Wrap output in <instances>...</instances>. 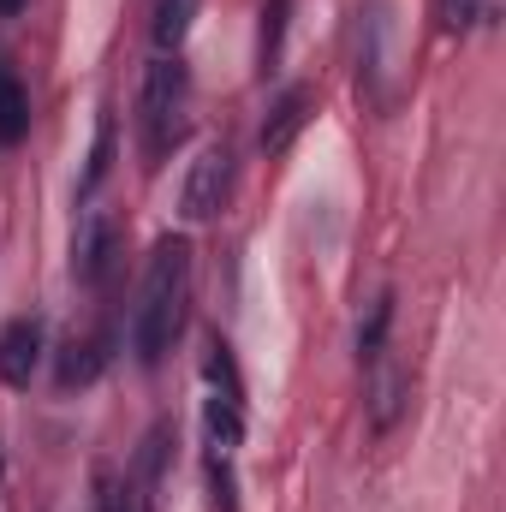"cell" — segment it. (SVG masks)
<instances>
[{
	"instance_id": "1",
	"label": "cell",
	"mask_w": 506,
	"mask_h": 512,
	"mask_svg": "<svg viewBox=\"0 0 506 512\" xmlns=\"http://www.w3.org/2000/svg\"><path fill=\"white\" fill-rule=\"evenodd\" d=\"M185 286H191V245L185 239H161L149 268H143V292L131 310V346L137 364H161L173 334H179V310H185Z\"/></svg>"
},
{
	"instance_id": "2",
	"label": "cell",
	"mask_w": 506,
	"mask_h": 512,
	"mask_svg": "<svg viewBox=\"0 0 506 512\" xmlns=\"http://www.w3.org/2000/svg\"><path fill=\"white\" fill-rule=\"evenodd\" d=\"M137 114H143L149 155H161L167 137H179V114H185V66H179V60H155V66H149Z\"/></svg>"
},
{
	"instance_id": "3",
	"label": "cell",
	"mask_w": 506,
	"mask_h": 512,
	"mask_svg": "<svg viewBox=\"0 0 506 512\" xmlns=\"http://www.w3.org/2000/svg\"><path fill=\"white\" fill-rule=\"evenodd\" d=\"M227 179H233V155H227L221 143L197 149V161H191V173H185V191H179L185 221H215L221 203H227Z\"/></svg>"
},
{
	"instance_id": "4",
	"label": "cell",
	"mask_w": 506,
	"mask_h": 512,
	"mask_svg": "<svg viewBox=\"0 0 506 512\" xmlns=\"http://www.w3.org/2000/svg\"><path fill=\"white\" fill-rule=\"evenodd\" d=\"M36 352H42V328H36V322H12V328L0 334V382L24 387L30 370H36Z\"/></svg>"
},
{
	"instance_id": "5",
	"label": "cell",
	"mask_w": 506,
	"mask_h": 512,
	"mask_svg": "<svg viewBox=\"0 0 506 512\" xmlns=\"http://www.w3.org/2000/svg\"><path fill=\"white\" fill-rule=\"evenodd\" d=\"M310 120V90H286L280 102H274V114H268V126H262V149L268 155H280V149H292V137L304 131Z\"/></svg>"
},
{
	"instance_id": "6",
	"label": "cell",
	"mask_w": 506,
	"mask_h": 512,
	"mask_svg": "<svg viewBox=\"0 0 506 512\" xmlns=\"http://www.w3.org/2000/svg\"><path fill=\"white\" fill-rule=\"evenodd\" d=\"M108 256H114V233H108V221H102V215H84L78 245H72V268H78V280H102V274H108Z\"/></svg>"
},
{
	"instance_id": "7",
	"label": "cell",
	"mask_w": 506,
	"mask_h": 512,
	"mask_svg": "<svg viewBox=\"0 0 506 512\" xmlns=\"http://www.w3.org/2000/svg\"><path fill=\"white\" fill-rule=\"evenodd\" d=\"M191 18H197V0H155V24H149L155 48H161V54H167V48H179V42H185V30H191Z\"/></svg>"
},
{
	"instance_id": "8",
	"label": "cell",
	"mask_w": 506,
	"mask_h": 512,
	"mask_svg": "<svg viewBox=\"0 0 506 512\" xmlns=\"http://www.w3.org/2000/svg\"><path fill=\"white\" fill-rule=\"evenodd\" d=\"M30 131V96L12 72H0V143H18Z\"/></svg>"
},
{
	"instance_id": "9",
	"label": "cell",
	"mask_w": 506,
	"mask_h": 512,
	"mask_svg": "<svg viewBox=\"0 0 506 512\" xmlns=\"http://www.w3.org/2000/svg\"><path fill=\"white\" fill-rule=\"evenodd\" d=\"M239 435H245V423H239V405L215 393V399H209V441L227 453V447H239Z\"/></svg>"
},
{
	"instance_id": "10",
	"label": "cell",
	"mask_w": 506,
	"mask_h": 512,
	"mask_svg": "<svg viewBox=\"0 0 506 512\" xmlns=\"http://www.w3.org/2000/svg\"><path fill=\"white\" fill-rule=\"evenodd\" d=\"M102 364H108V352H102V340H90V346H72V358L60 364V382H66V387L90 382V376H96Z\"/></svg>"
},
{
	"instance_id": "11",
	"label": "cell",
	"mask_w": 506,
	"mask_h": 512,
	"mask_svg": "<svg viewBox=\"0 0 506 512\" xmlns=\"http://www.w3.org/2000/svg\"><path fill=\"white\" fill-rule=\"evenodd\" d=\"M477 12H483V0H435L441 30H471V24H477Z\"/></svg>"
},
{
	"instance_id": "12",
	"label": "cell",
	"mask_w": 506,
	"mask_h": 512,
	"mask_svg": "<svg viewBox=\"0 0 506 512\" xmlns=\"http://www.w3.org/2000/svg\"><path fill=\"white\" fill-rule=\"evenodd\" d=\"M108 161H114V120H102V131H96V149H90V167H84V185H102V173H108Z\"/></svg>"
},
{
	"instance_id": "13",
	"label": "cell",
	"mask_w": 506,
	"mask_h": 512,
	"mask_svg": "<svg viewBox=\"0 0 506 512\" xmlns=\"http://www.w3.org/2000/svg\"><path fill=\"white\" fill-rule=\"evenodd\" d=\"M387 322H393V304L381 298L376 310H370V322L358 328V352H364V358H376V352H381V334H387Z\"/></svg>"
},
{
	"instance_id": "14",
	"label": "cell",
	"mask_w": 506,
	"mask_h": 512,
	"mask_svg": "<svg viewBox=\"0 0 506 512\" xmlns=\"http://www.w3.org/2000/svg\"><path fill=\"white\" fill-rule=\"evenodd\" d=\"M280 18H286V0H268V24H262V60H274V48H280Z\"/></svg>"
},
{
	"instance_id": "15",
	"label": "cell",
	"mask_w": 506,
	"mask_h": 512,
	"mask_svg": "<svg viewBox=\"0 0 506 512\" xmlns=\"http://www.w3.org/2000/svg\"><path fill=\"white\" fill-rule=\"evenodd\" d=\"M12 12H24V0H0V18H12Z\"/></svg>"
}]
</instances>
